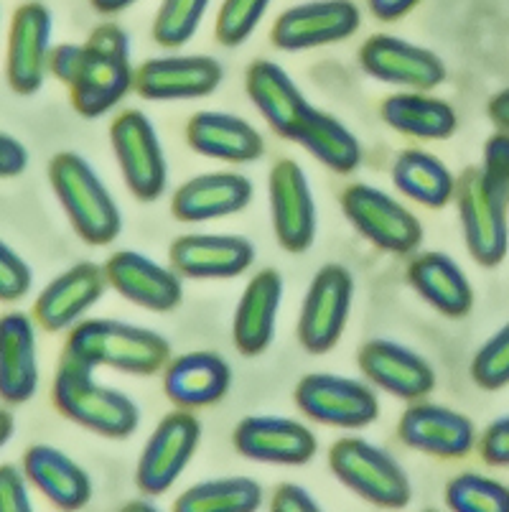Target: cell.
<instances>
[{"mask_svg":"<svg viewBox=\"0 0 509 512\" xmlns=\"http://www.w3.org/2000/svg\"><path fill=\"white\" fill-rule=\"evenodd\" d=\"M64 357L87 367H112L130 375H153L171 362L163 334L115 319H87L72 329Z\"/></svg>","mask_w":509,"mask_h":512,"instance_id":"obj_1","label":"cell"},{"mask_svg":"<svg viewBox=\"0 0 509 512\" xmlns=\"http://www.w3.org/2000/svg\"><path fill=\"white\" fill-rule=\"evenodd\" d=\"M49 181L77 235L90 245H110L123 230V214L105 181L74 151L51 158Z\"/></svg>","mask_w":509,"mask_h":512,"instance_id":"obj_2","label":"cell"},{"mask_svg":"<svg viewBox=\"0 0 509 512\" xmlns=\"http://www.w3.org/2000/svg\"><path fill=\"white\" fill-rule=\"evenodd\" d=\"M135 82L130 39L115 23H102L82 44V59L72 90L74 110L82 118H100L118 105Z\"/></svg>","mask_w":509,"mask_h":512,"instance_id":"obj_3","label":"cell"},{"mask_svg":"<svg viewBox=\"0 0 509 512\" xmlns=\"http://www.w3.org/2000/svg\"><path fill=\"white\" fill-rule=\"evenodd\" d=\"M54 403L69 421L107 439H125L140 423V408L130 395L97 383L92 367L67 357L54 377Z\"/></svg>","mask_w":509,"mask_h":512,"instance_id":"obj_4","label":"cell"},{"mask_svg":"<svg viewBox=\"0 0 509 512\" xmlns=\"http://www.w3.org/2000/svg\"><path fill=\"white\" fill-rule=\"evenodd\" d=\"M329 467L344 487L377 507L398 510L413 497L405 469L387 451L359 436L336 441L331 446Z\"/></svg>","mask_w":509,"mask_h":512,"instance_id":"obj_5","label":"cell"},{"mask_svg":"<svg viewBox=\"0 0 509 512\" xmlns=\"http://www.w3.org/2000/svg\"><path fill=\"white\" fill-rule=\"evenodd\" d=\"M110 141L123 179L140 202H156L168 184V164L156 128L140 110H125L112 120Z\"/></svg>","mask_w":509,"mask_h":512,"instance_id":"obj_6","label":"cell"},{"mask_svg":"<svg viewBox=\"0 0 509 512\" xmlns=\"http://www.w3.org/2000/svg\"><path fill=\"white\" fill-rule=\"evenodd\" d=\"M347 220L377 248L408 255L423 240V225L405 204L370 184H352L342 194Z\"/></svg>","mask_w":509,"mask_h":512,"instance_id":"obj_7","label":"cell"},{"mask_svg":"<svg viewBox=\"0 0 509 512\" xmlns=\"http://www.w3.org/2000/svg\"><path fill=\"white\" fill-rule=\"evenodd\" d=\"M354 299L352 273L339 263L324 265L308 286L298 319V339L303 349L324 355L342 339Z\"/></svg>","mask_w":509,"mask_h":512,"instance_id":"obj_8","label":"cell"},{"mask_svg":"<svg viewBox=\"0 0 509 512\" xmlns=\"http://www.w3.org/2000/svg\"><path fill=\"white\" fill-rule=\"evenodd\" d=\"M296 406L311 421L336 428H364L377 421L375 390L352 377L314 372L296 385Z\"/></svg>","mask_w":509,"mask_h":512,"instance_id":"obj_9","label":"cell"},{"mask_svg":"<svg viewBox=\"0 0 509 512\" xmlns=\"http://www.w3.org/2000/svg\"><path fill=\"white\" fill-rule=\"evenodd\" d=\"M202 439V423L191 416L189 408L168 413L140 454L135 482L146 495H163L189 467L191 456Z\"/></svg>","mask_w":509,"mask_h":512,"instance_id":"obj_10","label":"cell"},{"mask_svg":"<svg viewBox=\"0 0 509 512\" xmlns=\"http://www.w3.org/2000/svg\"><path fill=\"white\" fill-rule=\"evenodd\" d=\"M454 199L471 258L484 268L502 263L509 248V209L494 202L492 194L484 189L479 166H471L456 179Z\"/></svg>","mask_w":509,"mask_h":512,"instance_id":"obj_11","label":"cell"},{"mask_svg":"<svg viewBox=\"0 0 509 512\" xmlns=\"http://www.w3.org/2000/svg\"><path fill=\"white\" fill-rule=\"evenodd\" d=\"M270 214L280 248L298 255L314 245L316 204L306 174L291 158H283L270 171Z\"/></svg>","mask_w":509,"mask_h":512,"instance_id":"obj_12","label":"cell"},{"mask_svg":"<svg viewBox=\"0 0 509 512\" xmlns=\"http://www.w3.org/2000/svg\"><path fill=\"white\" fill-rule=\"evenodd\" d=\"M362 16L352 0H311L280 13L273 44L283 51H306L357 34Z\"/></svg>","mask_w":509,"mask_h":512,"instance_id":"obj_13","label":"cell"},{"mask_svg":"<svg viewBox=\"0 0 509 512\" xmlns=\"http://www.w3.org/2000/svg\"><path fill=\"white\" fill-rule=\"evenodd\" d=\"M359 64L370 77L410 90H433L446 82V64L431 49L377 34L359 49Z\"/></svg>","mask_w":509,"mask_h":512,"instance_id":"obj_14","label":"cell"},{"mask_svg":"<svg viewBox=\"0 0 509 512\" xmlns=\"http://www.w3.org/2000/svg\"><path fill=\"white\" fill-rule=\"evenodd\" d=\"M235 449L245 459L263 464H308L316 456L314 431L301 421L280 416H250L237 423Z\"/></svg>","mask_w":509,"mask_h":512,"instance_id":"obj_15","label":"cell"},{"mask_svg":"<svg viewBox=\"0 0 509 512\" xmlns=\"http://www.w3.org/2000/svg\"><path fill=\"white\" fill-rule=\"evenodd\" d=\"M222 79L224 69L214 57H156L135 72V90L153 102L196 100L212 95Z\"/></svg>","mask_w":509,"mask_h":512,"instance_id":"obj_16","label":"cell"},{"mask_svg":"<svg viewBox=\"0 0 509 512\" xmlns=\"http://www.w3.org/2000/svg\"><path fill=\"white\" fill-rule=\"evenodd\" d=\"M51 59V13L41 3H23L11 21L8 82L18 95L41 90Z\"/></svg>","mask_w":509,"mask_h":512,"instance_id":"obj_17","label":"cell"},{"mask_svg":"<svg viewBox=\"0 0 509 512\" xmlns=\"http://www.w3.org/2000/svg\"><path fill=\"white\" fill-rule=\"evenodd\" d=\"M359 370L372 385L403 400L426 398L436 388V372L428 360L390 339H372L359 349Z\"/></svg>","mask_w":509,"mask_h":512,"instance_id":"obj_18","label":"cell"},{"mask_svg":"<svg viewBox=\"0 0 509 512\" xmlns=\"http://www.w3.org/2000/svg\"><path fill=\"white\" fill-rule=\"evenodd\" d=\"M107 271L97 263H77L62 276H56L36 299V321L46 332H64L77 327L97 301L105 296Z\"/></svg>","mask_w":509,"mask_h":512,"instance_id":"obj_19","label":"cell"},{"mask_svg":"<svg viewBox=\"0 0 509 512\" xmlns=\"http://www.w3.org/2000/svg\"><path fill=\"white\" fill-rule=\"evenodd\" d=\"M168 258L179 276L217 281L245 273L255 263V248L240 235H184L171 242Z\"/></svg>","mask_w":509,"mask_h":512,"instance_id":"obj_20","label":"cell"},{"mask_svg":"<svg viewBox=\"0 0 509 512\" xmlns=\"http://www.w3.org/2000/svg\"><path fill=\"white\" fill-rule=\"evenodd\" d=\"M107 281L123 299L151 311H171L184 299V286L176 271L135 250H120L105 263Z\"/></svg>","mask_w":509,"mask_h":512,"instance_id":"obj_21","label":"cell"},{"mask_svg":"<svg viewBox=\"0 0 509 512\" xmlns=\"http://www.w3.org/2000/svg\"><path fill=\"white\" fill-rule=\"evenodd\" d=\"M405 446L441 459H459L474 449L476 428L464 413L436 403H415L400 418Z\"/></svg>","mask_w":509,"mask_h":512,"instance_id":"obj_22","label":"cell"},{"mask_svg":"<svg viewBox=\"0 0 509 512\" xmlns=\"http://www.w3.org/2000/svg\"><path fill=\"white\" fill-rule=\"evenodd\" d=\"M252 181L242 174L214 171L181 184L171 202V212L181 222H207L232 217L252 202Z\"/></svg>","mask_w":509,"mask_h":512,"instance_id":"obj_23","label":"cell"},{"mask_svg":"<svg viewBox=\"0 0 509 512\" xmlns=\"http://www.w3.org/2000/svg\"><path fill=\"white\" fill-rule=\"evenodd\" d=\"M39 388V342L34 321L8 314L0 324V395L8 406L34 398Z\"/></svg>","mask_w":509,"mask_h":512,"instance_id":"obj_24","label":"cell"},{"mask_svg":"<svg viewBox=\"0 0 509 512\" xmlns=\"http://www.w3.org/2000/svg\"><path fill=\"white\" fill-rule=\"evenodd\" d=\"M186 141L199 156L230 164H252L265 153V141L255 125L217 110L196 113L186 125Z\"/></svg>","mask_w":509,"mask_h":512,"instance_id":"obj_25","label":"cell"},{"mask_svg":"<svg viewBox=\"0 0 509 512\" xmlns=\"http://www.w3.org/2000/svg\"><path fill=\"white\" fill-rule=\"evenodd\" d=\"M280 301H283V278L278 271L268 268V271L252 276L240 304H237L235 321H232V337L242 355H263L270 347Z\"/></svg>","mask_w":509,"mask_h":512,"instance_id":"obj_26","label":"cell"},{"mask_svg":"<svg viewBox=\"0 0 509 512\" xmlns=\"http://www.w3.org/2000/svg\"><path fill=\"white\" fill-rule=\"evenodd\" d=\"M232 385L230 365L214 352L174 357L163 370V390L179 408L212 406Z\"/></svg>","mask_w":509,"mask_h":512,"instance_id":"obj_27","label":"cell"},{"mask_svg":"<svg viewBox=\"0 0 509 512\" xmlns=\"http://www.w3.org/2000/svg\"><path fill=\"white\" fill-rule=\"evenodd\" d=\"M28 482L62 510H79L92 500V479L72 456L49 444H36L23 456Z\"/></svg>","mask_w":509,"mask_h":512,"instance_id":"obj_28","label":"cell"},{"mask_svg":"<svg viewBox=\"0 0 509 512\" xmlns=\"http://www.w3.org/2000/svg\"><path fill=\"white\" fill-rule=\"evenodd\" d=\"M247 95L258 107L270 128L283 138H291L303 115L311 110V102L301 95L291 74L270 59H258L247 69Z\"/></svg>","mask_w":509,"mask_h":512,"instance_id":"obj_29","label":"cell"},{"mask_svg":"<svg viewBox=\"0 0 509 512\" xmlns=\"http://www.w3.org/2000/svg\"><path fill=\"white\" fill-rule=\"evenodd\" d=\"M408 283L443 316L461 319L474 306V288L461 265L446 253H423L410 263Z\"/></svg>","mask_w":509,"mask_h":512,"instance_id":"obj_30","label":"cell"},{"mask_svg":"<svg viewBox=\"0 0 509 512\" xmlns=\"http://www.w3.org/2000/svg\"><path fill=\"white\" fill-rule=\"evenodd\" d=\"M291 141L306 148L316 161H321L326 169L336 171V174H352L362 164V146H359L357 136L342 120H336L324 110H316L314 105L296 125Z\"/></svg>","mask_w":509,"mask_h":512,"instance_id":"obj_31","label":"cell"},{"mask_svg":"<svg viewBox=\"0 0 509 512\" xmlns=\"http://www.w3.org/2000/svg\"><path fill=\"white\" fill-rule=\"evenodd\" d=\"M382 120L403 136L443 141L456 133V110L448 102L420 92H403L382 102Z\"/></svg>","mask_w":509,"mask_h":512,"instance_id":"obj_32","label":"cell"},{"mask_svg":"<svg viewBox=\"0 0 509 512\" xmlns=\"http://www.w3.org/2000/svg\"><path fill=\"white\" fill-rule=\"evenodd\" d=\"M392 184L423 207L441 209L456 197V179L433 153L410 148L392 164Z\"/></svg>","mask_w":509,"mask_h":512,"instance_id":"obj_33","label":"cell"},{"mask_svg":"<svg viewBox=\"0 0 509 512\" xmlns=\"http://www.w3.org/2000/svg\"><path fill=\"white\" fill-rule=\"evenodd\" d=\"M260 505H263V487L247 477L199 482L176 500L179 512H252Z\"/></svg>","mask_w":509,"mask_h":512,"instance_id":"obj_34","label":"cell"},{"mask_svg":"<svg viewBox=\"0 0 509 512\" xmlns=\"http://www.w3.org/2000/svg\"><path fill=\"white\" fill-rule=\"evenodd\" d=\"M446 505L456 512H509V487L484 474L466 472L446 487Z\"/></svg>","mask_w":509,"mask_h":512,"instance_id":"obj_35","label":"cell"},{"mask_svg":"<svg viewBox=\"0 0 509 512\" xmlns=\"http://www.w3.org/2000/svg\"><path fill=\"white\" fill-rule=\"evenodd\" d=\"M212 0H161L153 21V39L158 46L179 49L189 44L202 26Z\"/></svg>","mask_w":509,"mask_h":512,"instance_id":"obj_36","label":"cell"},{"mask_svg":"<svg viewBox=\"0 0 509 512\" xmlns=\"http://www.w3.org/2000/svg\"><path fill=\"white\" fill-rule=\"evenodd\" d=\"M273 0H224L217 16V41L222 46H240L258 29Z\"/></svg>","mask_w":509,"mask_h":512,"instance_id":"obj_37","label":"cell"},{"mask_svg":"<svg viewBox=\"0 0 509 512\" xmlns=\"http://www.w3.org/2000/svg\"><path fill=\"white\" fill-rule=\"evenodd\" d=\"M471 377L484 390H502L509 385V321L479 347L471 360Z\"/></svg>","mask_w":509,"mask_h":512,"instance_id":"obj_38","label":"cell"},{"mask_svg":"<svg viewBox=\"0 0 509 512\" xmlns=\"http://www.w3.org/2000/svg\"><path fill=\"white\" fill-rule=\"evenodd\" d=\"M482 184L494 202L509 209V133L499 130L484 143V161L479 166Z\"/></svg>","mask_w":509,"mask_h":512,"instance_id":"obj_39","label":"cell"},{"mask_svg":"<svg viewBox=\"0 0 509 512\" xmlns=\"http://www.w3.org/2000/svg\"><path fill=\"white\" fill-rule=\"evenodd\" d=\"M31 283H34V273L26 260L8 242H3V248H0V296L6 301L23 299L31 291Z\"/></svg>","mask_w":509,"mask_h":512,"instance_id":"obj_40","label":"cell"},{"mask_svg":"<svg viewBox=\"0 0 509 512\" xmlns=\"http://www.w3.org/2000/svg\"><path fill=\"white\" fill-rule=\"evenodd\" d=\"M28 477L13 464L0 467V510L3 512H28L31 510V497L26 487Z\"/></svg>","mask_w":509,"mask_h":512,"instance_id":"obj_41","label":"cell"},{"mask_svg":"<svg viewBox=\"0 0 509 512\" xmlns=\"http://www.w3.org/2000/svg\"><path fill=\"white\" fill-rule=\"evenodd\" d=\"M482 454L494 467H509V416L499 418L484 431Z\"/></svg>","mask_w":509,"mask_h":512,"instance_id":"obj_42","label":"cell"},{"mask_svg":"<svg viewBox=\"0 0 509 512\" xmlns=\"http://www.w3.org/2000/svg\"><path fill=\"white\" fill-rule=\"evenodd\" d=\"M270 510L275 512H316L319 510V502L314 500V495L298 484H280L278 490L273 492V500H270Z\"/></svg>","mask_w":509,"mask_h":512,"instance_id":"obj_43","label":"cell"},{"mask_svg":"<svg viewBox=\"0 0 509 512\" xmlns=\"http://www.w3.org/2000/svg\"><path fill=\"white\" fill-rule=\"evenodd\" d=\"M79 59H82V46L79 44H62L51 49L49 69L54 72V77L64 85H72L74 77H77Z\"/></svg>","mask_w":509,"mask_h":512,"instance_id":"obj_44","label":"cell"},{"mask_svg":"<svg viewBox=\"0 0 509 512\" xmlns=\"http://www.w3.org/2000/svg\"><path fill=\"white\" fill-rule=\"evenodd\" d=\"M28 166V151L21 141L11 136V133H3L0 136V174L3 179H13V176L23 174Z\"/></svg>","mask_w":509,"mask_h":512,"instance_id":"obj_45","label":"cell"},{"mask_svg":"<svg viewBox=\"0 0 509 512\" xmlns=\"http://www.w3.org/2000/svg\"><path fill=\"white\" fill-rule=\"evenodd\" d=\"M367 3H370L372 16L380 21H398L405 13L413 11L420 0H367Z\"/></svg>","mask_w":509,"mask_h":512,"instance_id":"obj_46","label":"cell"},{"mask_svg":"<svg viewBox=\"0 0 509 512\" xmlns=\"http://www.w3.org/2000/svg\"><path fill=\"white\" fill-rule=\"evenodd\" d=\"M487 113L499 130H507L509 133V90L497 92V95L489 100Z\"/></svg>","mask_w":509,"mask_h":512,"instance_id":"obj_47","label":"cell"},{"mask_svg":"<svg viewBox=\"0 0 509 512\" xmlns=\"http://www.w3.org/2000/svg\"><path fill=\"white\" fill-rule=\"evenodd\" d=\"M135 0H92V6L100 13H120L128 6H133Z\"/></svg>","mask_w":509,"mask_h":512,"instance_id":"obj_48","label":"cell"},{"mask_svg":"<svg viewBox=\"0 0 509 512\" xmlns=\"http://www.w3.org/2000/svg\"><path fill=\"white\" fill-rule=\"evenodd\" d=\"M0 421H3V434H0V444L6 446L8 441H11V436H13V416H11V411H3Z\"/></svg>","mask_w":509,"mask_h":512,"instance_id":"obj_49","label":"cell"}]
</instances>
